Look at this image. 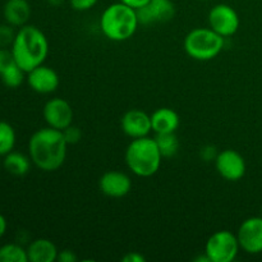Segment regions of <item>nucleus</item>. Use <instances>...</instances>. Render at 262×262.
<instances>
[{
    "label": "nucleus",
    "instance_id": "412c9836",
    "mask_svg": "<svg viewBox=\"0 0 262 262\" xmlns=\"http://www.w3.org/2000/svg\"><path fill=\"white\" fill-rule=\"evenodd\" d=\"M15 141V130L9 123L0 120V156H5L10 151L14 150Z\"/></svg>",
    "mask_w": 262,
    "mask_h": 262
},
{
    "label": "nucleus",
    "instance_id": "39448f33",
    "mask_svg": "<svg viewBox=\"0 0 262 262\" xmlns=\"http://www.w3.org/2000/svg\"><path fill=\"white\" fill-rule=\"evenodd\" d=\"M183 48L187 55L194 60H212L224 49V37L210 27H199L187 33Z\"/></svg>",
    "mask_w": 262,
    "mask_h": 262
},
{
    "label": "nucleus",
    "instance_id": "b1692460",
    "mask_svg": "<svg viewBox=\"0 0 262 262\" xmlns=\"http://www.w3.org/2000/svg\"><path fill=\"white\" fill-rule=\"evenodd\" d=\"M63 135L68 145H76V143L79 142V140L82 137L81 129L73 124H71L66 129H63Z\"/></svg>",
    "mask_w": 262,
    "mask_h": 262
},
{
    "label": "nucleus",
    "instance_id": "6ab92c4d",
    "mask_svg": "<svg viewBox=\"0 0 262 262\" xmlns=\"http://www.w3.org/2000/svg\"><path fill=\"white\" fill-rule=\"evenodd\" d=\"M156 145L160 150L163 158H173L179 150V140L176 132L173 133H159L155 137Z\"/></svg>",
    "mask_w": 262,
    "mask_h": 262
},
{
    "label": "nucleus",
    "instance_id": "f3484780",
    "mask_svg": "<svg viewBox=\"0 0 262 262\" xmlns=\"http://www.w3.org/2000/svg\"><path fill=\"white\" fill-rule=\"evenodd\" d=\"M58 248L46 238L32 241L27 247L28 261L30 262H54L58 258Z\"/></svg>",
    "mask_w": 262,
    "mask_h": 262
},
{
    "label": "nucleus",
    "instance_id": "20e7f679",
    "mask_svg": "<svg viewBox=\"0 0 262 262\" xmlns=\"http://www.w3.org/2000/svg\"><path fill=\"white\" fill-rule=\"evenodd\" d=\"M163 159L155 138L148 136L132 140L125 150L128 169L141 178H148L158 173Z\"/></svg>",
    "mask_w": 262,
    "mask_h": 262
},
{
    "label": "nucleus",
    "instance_id": "6e6552de",
    "mask_svg": "<svg viewBox=\"0 0 262 262\" xmlns=\"http://www.w3.org/2000/svg\"><path fill=\"white\" fill-rule=\"evenodd\" d=\"M215 168L220 177L229 182H237L246 174V160L238 151L227 148L217 154Z\"/></svg>",
    "mask_w": 262,
    "mask_h": 262
},
{
    "label": "nucleus",
    "instance_id": "1a4fd4ad",
    "mask_svg": "<svg viewBox=\"0 0 262 262\" xmlns=\"http://www.w3.org/2000/svg\"><path fill=\"white\" fill-rule=\"evenodd\" d=\"M241 250L250 255L262 252V216H252L246 219L239 225L237 232Z\"/></svg>",
    "mask_w": 262,
    "mask_h": 262
},
{
    "label": "nucleus",
    "instance_id": "bb28decb",
    "mask_svg": "<svg viewBox=\"0 0 262 262\" xmlns=\"http://www.w3.org/2000/svg\"><path fill=\"white\" fill-rule=\"evenodd\" d=\"M217 154L219 152H216V147L211 145L204 146V147L200 150V156H201L202 160L205 161H215Z\"/></svg>",
    "mask_w": 262,
    "mask_h": 262
},
{
    "label": "nucleus",
    "instance_id": "2f4dec72",
    "mask_svg": "<svg viewBox=\"0 0 262 262\" xmlns=\"http://www.w3.org/2000/svg\"><path fill=\"white\" fill-rule=\"evenodd\" d=\"M46 2H48L51 7H60V5H63L64 3H66V0H46Z\"/></svg>",
    "mask_w": 262,
    "mask_h": 262
},
{
    "label": "nucleus",
    "instance_id": "c85d7f7f",
    "mask_svg": "<svg viewBox=\"0 0 262 262\" xmlns=\"http://www.w3.org/2000/svg\"><path fill=\"white\" fill-rule=\"evenodd\" d=\"M123 262H145V256L141 255L140 252H128L127 255L122 257Z\"/></svg>",
    "mask_w": 262,
    "mask_h": 262
},
{
    "label": "nucleus",
    "instance_id": "a211bd4d",
    "mask_svg": "<svg viewBox=\"0 0 262 262\" xmlns=\"http://www.w3.org/2000/svg\"><path fill=\"white\" fill-rule=\"evenodd\" d=\"M31 163H32V160H31L30 156L22 152H17V151H10L9 154L4 156L3 166L12 176L23 177L30 171Z\"/></svg>",
    "mask_w": 262,
    "mask_h": 262
},
{
    "label": "nucleus",
    "instance_id": "4468645a",
    "mask_svg": "<svg viewBox=\"0 0 262 262\" xmlns=\"http://www.w3.org/2000/svg\"><path fill=\"white\" fill-rule=\"evenodd\" d=\"M27 83L31 90L41 95H48L56 91L60 83L58 73L48 66L36 67L27 73Z\"/></svg>",
    "mask_w": 262,
    "mask_h": 262
},
{
    "label": "nucleus",
    "instance_id": "a878e982",
    "mask_svg": "<svg viewBox=\"0 0 262 262\" xmlns=\"http://www.w3.org/2000/svg\"><path fill=\"white\" fill-rule=\"evenodd\" d=\"M99 3V0H69V4L77 12H86L92 9Z\"/></svg>",
    "mask_w": 262,
    "mask_h": 262
},
{
    "label": "nucleus",
    "instance_id": "cd10ccee",
    "mask_svg": "<svg viewBox=\"0 0 262 262\" xmlns=\"http://www.w3.org/2000/svg\"><path fill=\"white\" fill-rule=\"evenodd\" d=\"M56 261L59 262H76L77 261V256L73 251L71 250H61L59 251L58 253V258Z\"/></svg>",
    "mask_w": 262,
    "mask_h": 262
},
{
    "label": "nucleus",
    "instance_id": "f8f14e48",
    "mask_svg": "<svg viewBox=\"0 0 262 262\" xmlns=\"http://www.w3.org/2000/svg\"><path fill=\"white\" fill-rule=\"evenodd\" d=\"M99 188L102 194L110 199H122L132 189V181L123 171L109 170L100 177Z\"/></svg>",
    "mask_w": 262,
    "mask_h": 262
},
{
    "label": "nucleus",
    "instance_id": "5701e85b",
    "mask_svg": "<svg viewBox=\"0 0 262 262\" xmlns=\"http://www.w3.org/2000/svg\"><path fill=\"white\" fill-rule=\"evenodd\" d=\"M15 35L17 32L14 31V27L10 26L9 23L0 25V48L5 49L8 46H12Z\"/></svg>",
    "mask_w": 262,
    "mask_h": 262
},
{
    "label": "nucleus",
    "instance_id": "2eb2a0df",
    "mask_svg": "<svg viewBox=\"0 0 262 262\" xmlns=\"http://www.w3.org/2000/svg\"><path fill=\"white\" fill-rule=\"evenodd\" d=\"M31 4L28 0H7L3 8L5 22L13 27H22L27 25L31 17Z\"/></svg>",
    "mask_w": 262,
    "mask_h": 262
},
{
    "label": "nucleus",
    "instance_id": "4be33fe9",
    "mask_svg": "<svg viewBox=\"0 0 262 262\" xmlns=\"http://www.w3.org/2000/svg\"><path fill=\"white\" fill-rule=\"evenodd\" d=\"M25 74L26 72L17 63H14L0 74V79L8 89H17L25 82Z\"/></svg>",
    "mask_w": 262,
    "mask_h": 262
},
{
    "label": "nucleus",
    "instance_id": "aec40b11",
    "mask_svg": "<svg viewBox=\"0 0 262 262\" xmlns=\"http://www.w3.org/2000/svg\"><path fill=\"white\" fill-rule=\"evenodd\" d=\"M0 262H28L27 248L17 243H7L0 247Z\"/></svg>",
    "mask_w": 262,
    "mask_h": 262
},
{
    "label": "nucleus",
    "instance_id": "7ed1b4c3",
    "mask_svg": "<svg viewBox=\"0 0 262 262\" xmlns=\"http://www.w3.org/2000/svg\"><path fill=\"white\" fill-rule=\"evenodd\" d=\"M137 10L122 2L113 3L105 8L100 18V28L107 40L122 42L129 40L137 31Z\"/></svg>",
    "mask_w": 262,
    "mask_h": 262
},
{
    "label": "nucleus",
    "instance_id": "c756f323",
    "mask_svg": "<svg viewBox=\"0 0 262 262\" xmlns=\"http://www.w3.org/2000/svg\"><path fill=\"white\" fill-rule=\"evenodd\" d=\"M119 2H122L123 4L128 5V7L133 8V9H140V8H142L143 5L147 4L150 0H119Z\"/></svg>",
    "mask_w": 262,
    "mask_h": 262
},
{
    "label": "nucleus",
    "instance_id": "ddd939ff",
    "mask_svg": "<svg viewBox=\"0 0 262 262\" xmlns=\"http://www.w3.org/2000/svg\"><path fill=\"white\" fill-rule=\"evenodd\" d=\"M120 127L123 133L132 140L146 137L152 130L151 115L140 109H130L120 119Z\"/></svg>",
    "mask_w": 262,
    "mask_h": 262
},
{
    "label": "nucleus",
    "instance_id": "473e14b6",
    "mask_svg": "<svg viewBox=\"0 0 262 262\" xmlns=\"http://www.w3.org/2000/svg\"><path fill=\"white\" fill-rule=\"evenodd\" d=\"M200 2H209V0H200Z\"/></svg>",
    "mask_w": 262,
    "mask_h": 262
},
{
    "label": "nucleus",
    "instance_id": "423d86ee",
    "mask_svg": "<svg viewBox=\"0 0 262 262\" xmlns=\"http://www.w3.org/2000/svg\"><path fill=\"white\" fill-rule=\"evenodd\" d=\"M241 250L237 234L230 230H219L210 235L205 246V253L210 262H232Z\"/></svg>",
    "mask_w": 262,
    "mask_h": 262
},
{
    "label": "nucleus",
    "instance_id": "393cba45",
    "mask_svg": "<svg viewBox=\"0 0 262 262\" xmlns=\"http://www.w3.org/2000/svg\"><path fill=\"white\" fill-rule=\"evenodd\" d=\"M14 63L15 60H14V56H13L12 50H8L7 48L5 49L0 48V74H2L8 67H10Z\"/></svg>",
    "mask_w": 262,
    "mask_h": 262
},
{
    "label": "nucleus",
    "instance_id": "7c9ffc66",
    "mask_svg": "<svg viewBox=\"0 0 262 262\" xmlns=\"http://www.w3.org/2000/svg\"><path fill=\"white\" fill-rule=\"evenodd\" d=\"M7 228H8V223L7 219L4 217V215L0 214V239L4 237L5 232H7Z\"/></svg>",
    "mask_w": 262,
    "mask_h": 262
},
{
    "label": "nucleus",
    "instance_id": "0eeeda50",
    "mask_svg": "<svg viewBox=\"0 0 262 262\" xmlns=\"http://www.w3.org/2000/svg\"><path fill=\"white\" fill-rule=\"evenodd\" d=\"M209 27L219 33L223 37H230L235 35L239 28V15L233 7L228 4H216L210 9Z\"/></svg>",
    "mask_w": 262,
    "mask_h": 262
},
{
    "label": "nucleus",
    "instance_id": "9b49d317",
    "mask_svg": "<svg viewBox=\"0 0 262 262\" xmlns=\"http://www.w3.org/2000/svg\"><path fill=\"white\" fill-rule=\"evenodd\" d=\"M174 15L176 5L171 0H150L147 4L137 9L138 22L143 26L169 22Z\"/></svg>",
    "mask_w": 262,
    "mask_h": 262
},
{
    "label": "nucleus",
    "instance_id": "f03ea898",
    "mask_svg": "<svg viewBox=\"0 0 262 262\" xmlns=\"http://www.w3.org/2000/svg\"><path fill=\"white\" fill-rule=\"evenodd\" d=\"M14 60L26 73L43 64L49 55V41L36 26L25 25L17 31L10 46Z\"/></svg>",
    "mask_w": 262,
    "mask_h": 262
},
{
    "label": "nucleus",
    "instance_id": "9d476101",
    "mask_svg": "<svg viewBox=\"0 0 262 262\" xmlns=\"http://www.w3.org/2000/svg\"><path fill=\"white\" fill-rule=\"evenodd\" d=\"M43 119L46 124L55 129H66L73 123V109L67 100L53 97L43 105Z\"/></svg>",
    "mask_w": 262,
    "mask_h": 262
},
{
    "label": "nucleus",
    "instance_id": "dca6fc26",
    "mask_svg": "<svg viewBox=\"0 0 262 262\" xmlns=\"http://www.w3.org/2000/svg\"><path fill=\"white\" fill-rule=\"evenodd\" d=\"M179 123H181L179 115L170 107H159L151 114V124L156 135L176 132L179 127Z\"/></svg>",
    "mask_w": 262,
    "mask_h": 262
},
{
    "label": "nucleus",
    "instance_id": "f257e3e1",
    "mask_svg": "<svg viewBox=\"0 0 262 262\" xmlns=\"http://www.w3.org/2000/svg\"><path fill=\"white\" fill-rule=\"evenodd\" d=\"M67 143L63 130L51 127L41 128L28 141V154L32 164L42 171H55L67 158Z\"/></svg>",
    "mask_w": 262,
    "mask_h": 262
}]
</instances>
